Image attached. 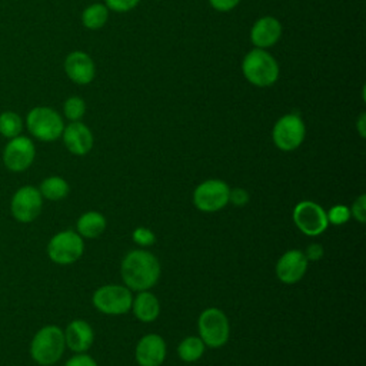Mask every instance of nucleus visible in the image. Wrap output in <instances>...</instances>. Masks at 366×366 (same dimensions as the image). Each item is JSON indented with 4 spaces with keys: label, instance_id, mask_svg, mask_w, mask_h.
Wrapping results in <instances>:
<instances>
[{
    "label": "nucleus",
    "instance_id": "nucleus-1",
    "mask_svg": "<svg viewBox=\"0 0 366 366\" xmlns=\"http://www.w3.org/2000/svg\"><path fill=\"white\" fill-rule=\"evenodd\" d=\"M120 273L126 287L130 290H149L160 277V263L149 250L137 249L124 256Z\"/></svg>",
    "mask_w": 366,
    "mask_h": 366
},
{
    "label": "nucleus",
    "instance_id": "nucleus-2",
    "mask_svg": "<svg viewBox=\"0 0 366 366\" xmlns=\"http://www.w3.org/2000/svg\"><path fill=\"white\" fill-rule=\"evenodd\" d=\"M242 73L250 84L269 87L279 79V64L267 50L254 47L243 57Z\"/></svg>",
    "mask_w": 366,
    "mask_h": 366
},
{
    "label": "nucleus",
    "instance_id": "nucleus-3",
    "mask_svg": "<svg viewBox=\"0 0 366 366\" xmlns=\"http://www.w3.org/2000/svg\"><path fill=\"white\" fill-rule=\"evenodd\" d=\"M66 347L64 333L59 326L47 325L41 327L30 343L33 360L41 366H50L60 360Z\"/></svg>",
    "mask_w": 366,
    "mask_h": 366
},
{
    "label": "nucleus",
    "instance_id": "nucleus-4",
    "mask_svg": "<svg viewBox=\"0 0 366 366\" xmlns=\"http://www.w3.org/2000/svg\"><path fill=\"white\" fill-rule=\"evenodd\" d=\"M26 126L30 134L41 142L57 140L64 129L61 116L47 106L33 107L26 116Z\"/></svg>",
    "mask_w": 366,
    "mask_h": 366
},
{
    "label": "nucleus",
    "instance_id": "nucleus-5",
    "mask_svg": "<svg viewBox=\"0 0 366 366\" xmlns=\"http://www.w3.org/2000/svg\"><path fill=\"white\" fill-rule=\"evenodd\" d=\"M199 337L209 347H220L229 340L230 326L227 316L217 307H209L199 316Z\"/></svg>",
    "mask_w": 366,
    "mask_h": 366
},
{
    "label": "nucleus",
    "instance_id": "nucleus-6",
    "mask_svg": "<svg viewBox=\"0 0 366 366\" xmlns=\"http://www.w3.org/2000/svg\"><path fill=\"white\" fill-rule=\"evenodd\" d=\"M306 126L297 113L282 116L273 126L272 139L277 149L283 152L296 150L305 140Z\"/></svg>",
    "mask_w": 366,
    "mask_h": 366
},
{
    "label": "nucleus",
    "instance_id": "nucleus-7",
    "mask_svg": "<svg viewBox=\"0 0 366 366\" xmlns=\"http://www.w3.org/2000/svg\"><path fill=\"white\" fill-rule=\"evenodd\" d=\"M94 307L104 315H124L132 309V292L126 286L106 285L93 293Z\"/></svg>",
    "mask_w": 366,
    "mask_h": 366
},
{
    "label": "nucleus",
    "instance_id": "nucleus-8",
    "mask_svg": "<svg viewBox=\"0 0 366 366\" xmlns=\"http://www.w3.org/2000/svg\"><path fill=\"white\" fill-rule=\"evenodd\" d=\"M83 250V239L73 230H63L56 233L47 244V254L57 264L74 263L81 257Z\"/></svg>",
    "mask_w": 366,
    "mask_h": 366
},
{
    "label": "nucleus",
    "instance_id": "nucleus-9",
    "mask_svg": "<svg viewBox=\"0 0 366 366\" xmlns=\"http://www.w3.org/2000/svg\"><path fill=\"white\" fill-rule=\"evenodd\" d=\"M229 186L219 179H209L200 183L193 193L194 206L206 213H213L223 209L229 203Z\"/></svg>",
    "mask_w": 366,
    "mask_h": 366
},
{
    "label": "nucleus",
    "instance_id": "nucleus-10",
    "mask_svg": "<svg viewBox=\"0 0 366 366\" xmlns=\"http://www.w3.org/2000/svg\"><path fill=\"white\" fill-rule=\"evenodd\" d=\"M293 222L306 236H319L329 224L325 209L312 200H303L295 206Z\"/></svg>",
    "mask_w": 366,
    "mask_h": 366
},
{
    "label": "nucleus",
    "instance_id": "nucleus-11",
    "mask_svg": "<svg viewBox=\"0 0 366 366\" xmlns=\"http://www.w3.org/2000/svg\"><path fill=\"white\" fill-rule=\"evenodd\" d=\"M43 196L34 186L20 187L11 199V214L21 223L33 222L41 212Z\"/></svg>",
    "mask_w": 366,
    "mask_h": 366
},
{
    "label": "nucleus",
    "instance_id": "nucleus-12",
    "mask_svg": "<svg viewBox=\"0 0 366 366\" xmlns=\"http://www.w3.org/2000/svg\"><path fill=\"white\" fill-rule=\"evenodd\" d=\"M36 149L33 142L26 136L10 139L3 150V163L11 172H23L29 169L34 160Z\"/></svg>",
    "mask_w": 366,
    "mask_h": 366
},
{
    "label": "nucleus",
    "instance_id": "nucleus-13",
    "mask_svg": "<svg viewBox=\"0 0 366 366\" xmlns=\"http://www.w3.org/2000/svg\"><path fill=\"white\" fill-rule=\"evenodd\" d=\"M307 259L302 250L292 249L283 253L276 263V276L282 283H297L307 270Z\"/></svg>",
    "mask_w": 366,
    "mask_h": 366
},
{
    "label": "nucleus",
    "instance_id": "nucleus-14",
    "mask_svg": "<svg viewBox=\"0 0 366 366\" xmlns=\"http://www.w3.org/2000/svg\"><path fill=\"white\" fill-rule=\"evenodd\" d=\"M64 71L67 77L76 84H89L96 74L93 59L80 50L71 51L64 59Z\"/></svg>",
    "mask_w": 366,
    "mask_h": 366
},
{
    "label": "nucleus",
    "instance_id": "nucleus-15",
    "mask_svg": "<svg viewBox=\"0 0 366 366\" xmlns=\"http://www.w3.org/2000/svg\"><path fill=\"white\" fill-rule=\"evenodd\" d=\"M136 360L140 366H160L166 357V343L156 333L144 335L136 346Z\"/></svg>",
    "mask_w": 366,
    "mask_h": 366
},
{
    "label": "nucleus",
    "instance_id": "nucleus-16",
    "mask_svg": "<svg viewBox=\"0 0 366 366\" xmlns=\"http://www.w3.org/2000/svg\"><path fill=\"white\" fill-rule=\"evenodd\" d=\"M61 137L66 149L76 156H84L93 147L92 130L80 120L64 126Z\"/></svg>",
    "mask_w": 366,
    "mask_h": 366
},
{
    "label": "nucleus",
    "instance_id": "nucleus-17",
    "mask_svg": "<svg viewBox=\"0 0 366 366\" xmlns=\"http://www.w3.org/2000/svg\"><path fill=\"white\" fill-rule=\"evenodd\" d=\"M282 36V24L272 16L257 19L250 29V40L257 49H269L274 46Z\"/></svg>",
    "mask_w": 366,
    "mask_h": 366
},
{
    "label": "nucleus",
    "instance_id": "nucleus-18",
    "mask_svg": "<svg viewBox=\"0 0 366 366\" xmlns=\"http://www.w3.org/2000/svg\"><path fill=\"white\" fill-rule=\"evenodd\" d=\"M63 333L66 346H69L70 350L77 353H84L86 350H89L94 339L92 326L86 320L80 319L70 322Z\"/></svg>",
    "mask_w": 366,
    "mask_h": 366
},
{
    "label": "nucleus",
    "instance_id": "nucleus-19",
    "mask_svg": "<svg viewBox=\"0 0 366 366\" xmlns=\"http://www.w3.org/2000/svg\"><path fill=\"white\" fill-rule=\"evenodd\" d=\"M132 309L134 316L140 322H153L157 319L160 313V303L153 293L147 290H142L133 299Z\"/></svg>",
    "mask_w": 366,
    "mask_h": 366
},
{
    "label": "nucleus",
    "instance_id": "nucleus-20",
    "mask_svg": "<svg viewBox=\"0 0 366 366\" xmlns=\"http://www.w3.org/2000/svg\"><path fill=\"white\" fill-rule=\"evenodd\" d=\"M106 229V219L99 212H86L77 220V233L81 237H99Z\"/></svg>",
    "mask_w": 366,
    "mask_h": 366
},
{
    "label": "nucleus",
    "instance_id": "nucleus-21",
    "mask_svg": "<svg viewBox=\"0 0 366 366\" xmlns=\"http://www.w3.org/2000/svg\"><path fill=\"white\" fill-rule=\"evenodd\" d=\"M109 19V9L103 3H93L81 13V23L89 30L102 29Z\"/></svg>",
    "mask_w": 366,
    "mask_h": 366
},
{
    "label": "nucleus",
    "instance_id": "nucleus-22",
    "mask_svg": "<svg viewBox=\"0 0 366 366\" xmlns=\"http://www.w3.org/2000/svg\"><path fill=\"white\" fill-rule=\"evenodd\" d=\"M39 190L49 200H61L69 193V183L60 176H50L41 182Z\"/></svg>",
    "mask_w": 366,
    "mask_h": 366
},
{
    "label": "nucleus",
    "instance_id": "nucleus-23",
    "mask_svg": "<svg viewBox=\"0 0 366 366\" xmlns=\"http://www.w3.org/2000/svg\"><path fill=\"white\" fill-rule=\"evenodd\" d=\"M206 345L200 337L196 336H187L183 339L177 346V355L183 362L192 363L199 360L204 353Z\"/></svg>",
    "mask_w": 366,
    "mask_h": 366
},
{
    "label": "nucleus",
    "instance_id": "nucleus-24",
    "mask_svg": "<svg viewBox=\"0 0 366 366\" xmlns=\"http://www.w3.org/2000/svg\"><path fill=\"white\" fill-rule=\"evenodd\" d=\"M23 129V122L21 117L16 112H3L0 114V134L13 139L21 133Z\"/></svg>",
    "mask_w": 366,
    "mask_h": 366
},
{
    "label": "nucleus",
    "instance_id": "nucleus-25",
    "mask_svg": "<svg viewBox=\"0 0 366 366\" xmlns=\"http://www.w3.org/2000/svg\"><path fill=\"white\" fill-rule=\"evenodd\" d=\"M63 113L70 122H79L86 113V103L79 96L69 97L63 104Z\"/></svg>",
    "mask_w": 366,
    "mask_h": 366
},
{
    "label": "nucleus",
    "instance_id": "nucleus-26",
    "mask_svg": "<svg viewBox=\"0 0 366 366\" xmlns=\"http://www.w3.org/2000/svg\"><path fill=\"white\" fill-rule=\"evenodd\" d=\"M326 216H327L329 223H332L335 226H340V224H345L350 219V209L343 204H336L329 212H326Z\"/></svg>",
    "mask_w": 366,
    "mask_h": 366
},
{
    "label": "nucleus",
    "instance_id": "nucleus-27",
    "mask_svg": "<svg viewBox=\"0 0 366 366\" xmlns=\"http://www.w3.org/2000/svg\"><path fill=\"white\" fill-rule=\"evenodd\" d=\"M132 239H133V242L136 244L143 246V247L152 246L156 242L154 233L150 229H147V227H137V229H134L133 234H132Z\"/></svg>",
    "mask_w": 366,
    "mask_h": 366
},
{
    "label": "nucleus",
    "instance_id": "nucleus-28",
    "mask_svg": "<svg viewBox=\"0 0 366 366\" xmlns=\"http://www.w3.org/2000/svg\"><path fill=\"white\" fill-rule=\"evenodd\" d=\"M140 0H104V4L109 10L116 13H126L133 10Z\"/></svg>",
    "mask_w": 366,
    "mask_h": 366
},
{
    "label": "nucleus",
    "instance_id": "nucleus-29",
    "mask_svg": "<svg viewBox=\"0 0 366 366\" xmlns=\"http://www.w3.org/2000/svg\"><path fill=\"white\" fill-rule=\"evenodd\" d=\"M350 216H353L359 223L366 222V194H360L350 209Z\"/></svg>",
    "mask_w": 366,
    "mask_h": 366
},
{
    "label": "nucleus",
    "instance_id": "nucleus-30",
    "mask_svg": "<svg viewBox=\"0 0 366 366\" xmlns=\"http://www.w3.org/2000/svg\"><path fill=\"white\" fill-rule=\"evenodd\" d=\"M229 202L234 206H244L249 202V193L244 189L236 187L229 192Z\"/></svg>",
    "mask_w": 366,
    "mask_h": 366
},
{
    "label": "nucleus",
    "instance_id": "nucleus-31",
    "mask_svg": "<svg viewBox=\"0 0 366 366\" xmlns=\"http://www.w3.org/2000/svg\"><path fill=\"white\" fill-rule=\"evenodd\" d=\"M64 366H97L96 360L89 356V355H84V353H79L73 357H70Z\"/></svg>",
    "mask_w": 366,
    "mask_h": 366
},
{
    "label": "nucleus",
    "instance_id": "nucleus-32",
    "mask_svg": "<svg viewBox=\"0 0 366 366\" xmlns=\"http://www.w3.org/2000/svg\"><path fill=\"white\" fill-rule=\"evenodd\" d=\"M303 253H305L307 262H316V260H320L323 257L325 250L319 243H312V244L307 246V249Z\"/></svg>",
    "mask_w": 366,
    "mask_h": 366
},
{
    "label": "nucleus",
    "instance_id": "nucleus-33",
    "mask_svg": "<svg viewBox=\"0 0 366 366\" xmlns=\"http://www.w3.org/2000/svg\"><path fill=\"white\" fill-rule=\"evenodd\" d=\"M209 3L214 10L224 13L233 10L240 3V0H209Z\"/></svg>",
    "mask_w": 366,
    "mask_h": 366
},
{
    "label": "nucleus",
    "instance_id": "nucleus-34",
    "mask_svg": "<svg viewBox=\"0 0 366 366\" xmlns=\"http://www.w3.org/2000/svg\"><path fill=\"white\" fill-rule=\"evenodd\" d=\"M356 127H357L360 137H366V113H360V116L356 122Z\"/></svg>",
    "mask_w": 366,
    "mask_h": 366
},
{
    "label": "nucleus",
    "instance_id": "nucleus-35",
    "mask_svg": "<svg viewBox=\"0 0 366 366\" xmlns=\"http://www.w3.org/2000/svg\"><path fill=\"white\" fill-rule=\"evenodd\" d=\"M50 366H51V365H50Z\"/></svg>",
    "mask_w": 366,
    "mask_h": 366
}]
</instances>
